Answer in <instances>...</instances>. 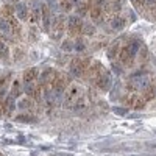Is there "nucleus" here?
Masks as SVG:
<instances>
[{
  "mask_svg": "<svg viewBox=\"0 0 156 156\" xmlns=\"http://www.w3.org/2000/svg\"><path fill=\"white\" fill-rule=\"evenodd\" d=\"M131 84L136 89H147L150 84V78L144 73H134L131 76Z\"/></svg>",
  "mask_w": 156,
  "mask_h": 156,
  "instance_id": "nucleus-1",
  "label": "nucleus"
},
{
  "mask_svg": "<svg viewBox=\"0 0 156 156\" xmlns=\"http://www.w3.org/2000/svg\"><path fill=\"white\" fill-rule=\"evenodd\" d=\"M84 69H86V64L80 59H73L70 64V73L73 76H81L84 73Z\"/></svg>",
  "mask_w": 156,
  "mask_h": 156,
  "instance_id": "nucleus-2",
  "label": "nucleus"
},
{
  "mask_svg": "<svg viewBox=\"0 0 156 156\" xmlns=\"http://www.w3.org/2000/svg\"><path fill=\"white\" fill-rule=\"evenodd\" d=\"M67 25H69V30H70V33L73 34V33H76V31H80L81 30V19L78 17V16H70L69 17V20H67Z\"/></svg>",
  "mask_w": 156,
  "mask_h": 156,
  "instance_id": "nucleus-3",
  "label": "nucleus"
},
{
  "mask_svg": "<svg viewBox=\"0 0 156 156\" xmlns=\"http://www.w3.org/2000/svg\"><path fill=\"white\" fill-rule=\"evenodd\" d=\"M97 86H98L101 90H108V89L111 87V76H109V73H101V75H98Z\"/></svg>",
  "mask_w": 156,
  "mask_h": 156,
  "instance_id": "nucleus-4",
  "label": "nucleus"
},
{
  "mask_svg": "<svg viewBox=\"0 0 156 156\" xmlns=\"http://www.w3.org/2000/svg\"><path fill=\"white\" fill-rule=\"evenodd\" d=\"M16 12H17V17L20 19V20H25L28 17V8H27V5L25 3H22V2H19L17 5H16V9H14Z\"/></svg>",
  "mask_w": 156,
  "mask_h": 156,
  "instance_id": "nucleus-5",
  "label": "nucleus"
},
{
  "mask_svg": "<svg viewBox=\"0 0 156 156\" xmlns=\"http://www.w3.org/2000/svg\"><path fill=\"white\" fill-rule=\"evenodd\" d=\"M80 97H81V89L78 86H70L67 90V100L73 101V100H78Z\"/></svg>",
  "mask_w": 156,
  "mask_h": 156,
  "instance_id": "nucleus-6",
  "label": "nucleus"
},
{
  "mask_svg": "<svg viewBox=\"0 0 156 156\" xmlns=\"http://www.w3.org/2000/svg\"><path fill=\"white\" fill-rule=\"evenodd\" d=\"M53 75H55V70H53V69H47V70H44L42 75L39 76V83H41V84H47L48 81L53 80Z\"/></svg>",
  "mask_w": 156,
  "mask_h": 156,
  "instance_id": "nucleus-7",
  "label": "nucleus"
},
{
  "mask_svg": "<svg viewBox=\"0 0 156 156\" xmlns=\"http://www.w3.org/2000/svg\"><path fill=\"white\" fill-rule=\"evenodd\" d=\"M133 59H134V56L129 53L126 47H123V48H122V53H120V62H122V64H126V66H129V64L133 62Z\"/></svg>",
  "mask_w": 156,
  "mask_h": 156,
  "instance_id": "nucleus-8",
  "label": "nucleus"
},
{
  "mask_svg": "<svg viewBox=\"0 0 156 156\" xmlns=\"http://www.w3.org/2000/svg\"><path fill=\"white\" fill-rule=\"evenodd\" d=\"M39 75V72H37V69L36 67H30V69H27L23 72V81L25 83H28V81H33L34 78Z\"/></svg>",
  "mask_w": 156,
  "mask_h": 156,
  "instance_id": "nucleus-9",
  "label": "nucleus"
},
{
  "mask_svg": "<svg viewBox=\"0 0 156 156\" xmlns=\"http://www.w3.org/2000/svg\"><path fill=\"white\" fill-rule=\"evenodd\" d=\"M64 87H66V81H64L61 76H56L55 81H53V90H55L56 94H62Z\"/></svg>",
  "mask_w": 156,
  "mask_h": 156,
  "instance_id": "nucleus-10",
  "label": "nucleus"
},
{
  "mask_svg": "<svg viewBox=\"0 0 156 156\" xmlns=\"http://www.w3.org/2000/svg\"><path fill=\"white\" fill-rule=\"evenodd\" d=\"M16 97H12L11 94L6 97V100H5V108H6V112H12L14 111V108H16Z\"/></svg>",
  "mask_w": 156,
  "mask_h": 156,
  "instance_id": "nucleus-11",
  "label": "nucleus"
},
{
  "mask_svg": "<svg viewBox=\"0 0 156 156\" xmlns=\"http://www.w3.org/2000/svg\"><path fill=\"white\" fill-rule=\"evenodd\" d=\"M42 22H44V28L48 31L50 30V12L45 6H42Z\"/></svg>",
  "mask_w": 156,
  "mask_h": 156,
  "instance_id": "nucleus-12",
  "label": "nucleus"
},
{
  "mask_svg": "<svg viewBox=\"0 0 156 156\" xmlns=\"http://www.w3.org/2000/svg\"><path fill=\"white\" fill-rule=\"evenodd\" d=\"M139 47H140V44H139L137 41H129V42H128V45H126L128 51H129V53H131L133 56H136V55H137Z\"/></svg>",
  "mask_w": 156,
  "mask_h": 156,
  "instance_id": "nucleus-13",
  "label": "nucleus"
},
{
  "mask_svg": "<svg viewBox=\"0 0 156 156\" xmlns=\"http://www.w3.org/2000/svg\"><path fill=\"white\" fill-rule=\"evenodd\" d=\"M111 25H112V30H122L123 27H125V19H122V17H114V20L111 22Z\"/></svg>",
  "mask_w": 156,
  "mask_h": 156,
  "instance_id": "nucleus-14",
  "label": "nucleus"
},
{
  "mask_svg": "<svg viewBox=\"0 0 156 156\" xmlns=\"http://www.w3.org/2000/svg\"><path fill=\"white\" fill-rule=\"evenodd\" d=\"M81 31L84 34H87V36H92V34H95V27L90 25V23H83L81 25Z\"/></svg>",
  "mask_w": 156,
  "mask_h": 156,
  "instance_id": "nucleus-15",
  "label": "nucleus"
},
{
  "mask_svg": "<svg viewBox=\"0 0 156 156\" xmlns=\"http://www.w3.org/2000/svg\"><path fill=\"white\" fill-rule=\"evenodd\" d=\"M23 90H25V94H28V95H37V92H36V86H34L31 81L25 83V86H23Z\"/></svg>",
  "mask_w": 156,
  "mask_h": 156,
  "instance_id": "nucleus-16",
  "label": "nucleus"
},
{
  "mask_svg": "<svg viewBox=\"0 0 156 156\" xmlns=\"http://www.w3.org/2000/svg\"><path fill=\"white\" fill-rule=\"evenodd\" d=\"M16 120H17V122H25V123H28V122H36V117L28 115V114H19V115L16 117Z\"/></svg>",
  "mask_w": 156,
  "mask_h": 156,
  "instance_id": "nucleus-17",
  "label": "nucleus"
},
{
  "mask_svg": "<svg viewBox=\"0 0 156 156\" xmlns=\"http://www.w3.org/2000/svg\"><path fill=\"white\" fill-rule=\"evenodd\" d=\"M90 17H92V20L95 22V23H98L100 20H101V9L97 6V8H94L92 11H90Z\"/></svg>",
  "mask_w": 156,
  "mask_h": 156,
  "instance_id": "nucleus-18",
  "label": "nucleus"
},
{
  "mask_svg": "<svg viewBox=\"0 0 156 156\" xmlns=\"http://www.w3.org/2000/svg\"><path fill=\"white\" fill-rule=\"evenodd\" d=\"M111 69L115 75H122L123 73V67H122V62H111Z\"/></svg>",
  "mask_w": 156,
  "mask_h": 156,
  "instance_id": "nucleus-19",
  "label": "nucleus"
},
{
  "mask_svg": "<svg viewBox=\"0 0 156 156\" xmlns=\"http://www.w3.org/2000/svg\"><path fill=\"white\" fill-rule=\"evenodd\" d=\"M8 55H9V50H8V47L0 41V59H6L8 58Z\"/></svg>",
  "mask_w": 156,
  "mask_h": 156,
  "instance_id": "nucleus-20",
  "label": "nucleus"
},
{
  "mask_svg": "<svg viewBox=\"0 0 156 156\" xmlns=\"http://www.w3.org/2000/svg\"><path fill=\"white\" fill-rule=\"evenodd\" d=\"M11 27H9V22L6 19H0V31H3V33H9Z\"/></svg>",
  "mask_w": 156,
  "mask_h": 156,
  "instance_id": "nucleus-21",
  "label": "nucleus"
},
{
  "mask_svg": "<svg viewBox=\"0 0 156 156\" xmlns=\"http://www.w3.org/2000/svg\"><path fill=\"white\" fill-rule=\"evenodd\" d=\"M86 48V44L81 41V39H76V41L73 42V50L75 51H83Z\"/></svg>",
  "mask_w": 156,
  "mask_h": 156,
  "instance_id": "nucleus-22",
  "label": "nucleus"
},
{
  "mask_svg": "<svg viewBox=\"0 0 156 156\" xmlns=\"http://www.w3.org/2000/svg\"><path fill=\"white\" fill-rule=\"evenodd\" d=\"M111 9L114 12H119L122 9V0H112V3H111Z\"/></svg>",
  "mask_w": 156,
  "mask_h": 156,
  "instance_id": "nucleus-23",
  "label": "nucleus"
},
{
  "mask_svg": "<svg viewBox=\"0 0 156 156\" xmlns=\"http://www.w3.org/2000/svg\"><path fill=\"white\" fill-rule=\"evenodd\" d=\"M61 48H62L64 51H72V50H73V42H72V41H64V42L61 44Z\"/></svg>",
  "mask_w": 156,
  "mask_h": 156,
  "instance_id": "nucleus-24",
  "label": "nucleus"
},
{
  "mask_svg": "<svg viewBox=\"0 0 156 156\" xmlns=\"http://www.w3.org/2000/svg\"><path fill=\"white\" fill-rule=\"evenodd\" d=\"M17 106H19L20 109H30V108H31V101H30V100H20Z\"/></svg>",
  "mask_w": 156,
  "mask_h": 156,
  "instance_id": "nucleus-25",
  "label": "nucleus"
},
{
  "mask_svg": "<svg viewBox=\"0 0 156 156\" xmlns=\"http://www.w3.org/2000/svg\"><path fill=\"white\" fill-rule=\"evenodd\" d=\"M6 83H8V76H2V78H0V94H2L3 90H5Z\"/></svg>",
  "mask_w": 156,
  "mask_h": 156,
  "instance_id": "nucleus-26",
  "label": "nucleus"
},
{
  "mask_svg": "<svg viewBox=\"0 0 156 156\" xmlns=\"http://www.w3.org/2000/svg\"><path fill=\"white\" fill-rule=\"evenodd\" d=\"M20 87H19V83H14V87H12V90H11V95L12 97H17L19 94H20Z\"/></svg>",
  "mask_w": 156,
  "mask_h": 156,
  "instance_id": "nucleus-27",
  "label": "nucleus"
},
{
  "mask_svg": "<svg viewBox=\"0 0 156 156\" xmlns=\"http://www.w3.org/2000/svg\"><path fill=\"white\" fill-rule=\"evenodd\" d=\"M112 112H115V114H119V115H126V109L125 108H117V106H114L112 108Z\"/></svg>",
  "mask_w": 156,
  "mask_h": 156,
  "instance_id": "nucleus-28",
  "label": "nucleus"
},
{
  "mask_svg": "<svg viewBox=\"0 0 156 156\" xmlns=\"http://www.w3.org/2000/svg\"><path fill=\"white\" fill-rule=\"evenodd\" d=\"M117 55V44H114L111 48H109V51H108V58H114Z\"/></svg>",
  "mask_w": 156,
  "mask_h": 156,
  "instance_id": "nucleus-29",
  "label": "nucleus"
},
{
  "mask_svg": "<svg viewBox=\"0 0 156 156\" xmlns=\"http://www.w3.org/2000/svg\"><path fill=\"white\" fill-rule=\"evenodd\" d=\"M78 12H80V16H84L86 14V6L84 5H80V6H78Z\"/></svg>",
  "mask_w": 156,
  "mask_h": 156,
  "instance_id": "nucleus-30",
  "label": "nucleus"
},
{
  "mask_svg": "<svg viewBox=\"0 0 156 156\" xmlns=\"http://www.w3.org/2000/svg\"><path fill=\"white\" fill-rule=\"evenodd\" d=\"M151 97H154V87L147 90V94H145V98H151Z\"/></svg>",
  "mask_w": 156,
  "mask_h": 156,
  "instance_id": "nucleus-31",
  "label": "nucleus"
},
{
  "mask_svg": "<svg viewBox=\"0 0 156 156\" xmlns=\"http://www.w3.org/2000/svg\"><path fill=\"white\" fill-rule=\"evenodd\" d=\"M145 6H154L156 5V0H144Z\"/></svg>",
  "mask_w": 156,
  "mask_h": 156,
  "instance_id": "nucleus-32",
  "label": "nucleus"
},
{
  "mask_svg": "<svg viewBox=\"0 0 156 156\" xmlns=\"http://www.w3.org/2000/svg\"><path fill=\"white\" fill-rule=\"evenodd\" d=\"M134 108H136V109L144 108V101H136V103H134Z\"/></svg>",
  "mask_w": 156,
  "mask_h": 156,
  "instance_id": "nucleus-33",
  "label": "nucleus"
},
{
  "mask_svg": "<svg viewBox=\"0 0 156 156\" xmlns=\"http://www.w3.org/2000/svg\"><path fill=\"white\" fill-rule=\"evenodd\" d=\"M147 147H148V148H156V144H153V142L150 144V142H148V144H147Z\"/></svg>",
  "mask_w": 156,
  "mask_h": 156,
  "instance_id": "nucleus-34",
  "label": "nucleus"
},
{
  "mask_svg": "<svg viewBox=\"0 0 156 156\" xmlns=\"http://www.w3.org/2000/svg\"><path fill=\"white\" fill-rule=\"evenodd\" d=\"M56 156H73V154H69V153H59V154H56Z\"/></svg>",
  "mask_w": 156,
  "mask_h": 156,
  "instance_id": "nucleus-35",
  "label": "nucleus"
},
{
  "mask_svg": "<svg viewBox=\"0 0 156 156\" xmlns=\"http://www.w3.org/2000/svg\"><path fill=\"white\" fill-rule=\"evenodd\" d=\"M3 112V103H0V114Z\"/></svg>",
  "mask_w": 156,
  "mask_h": 156,
  "instance_id": "nucleus-36",
  "label": "nucleus"
},
{
  "mask_svg": "<svg viewBox=\"0 0 156 156\" xmlns=\"http://www.w3.org/2000/svg\"><path fill=\"white\" fill-rule=\"evenodd\" d=\"M154 97H156V87H154Z\"/></svg>",
  "mask_w": 156,
  "mask_h": 156,
  "instance_id": "nucleus-37",
  "label": "nucleus"
},
{
  "mask_svg": "<svg viewBox=\"0 0 156 156\" xmlns=\"http://www.w3.org/2000/svg\"><path fill=\"white\" fill-rule=\"evenodd\" d=\"M0 156H2V154H0Z\"/></svg>",
  "mask_w": 156,
  "mask_h": 156,
  "instance_id": "nucleus-38",
  "label": "nucleus"
}]
</instances>
